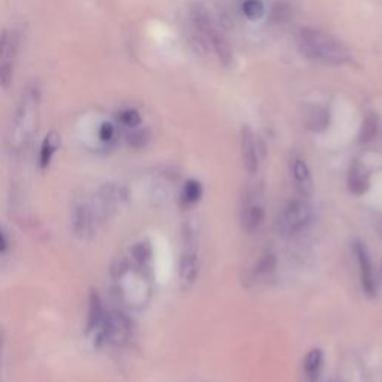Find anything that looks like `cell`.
Listing matches in <instances>:
<instances>
[{"label":"cell","instance_id":"6da1fadb","mask_svg":"<svg viewBox=\"0 0 382 382\" xmlns=\"http://www.w3.org/2000/svg\"><path fill=\"white\" fill-rule=\"evenodd\" d=\"M299 50L308 59L326 64H345L351 60L346 46L330 34L317 29H302L297 34Z\"/></svg>","mask_w":382,"mask_h":382},{"label":"cell","instance_id":"7a4b0ae2","mask_svg":"<svg viewBox=\"0 0 382 382\" xmlns=\"http://www.w3.org/2000/svg\"><path fill=\"white\" fill-rule=\"evenodd\" d=\"M190 18L193 26L202 34V38L212 45L218 59L224 64H228L231 62V55H233L231 54L230 43L226 39L223 32H219L217 22L210 14V11L206 9L205 5L194 2L190 6Z\"/></svg>","mask_w":382,"mask_h":382},{"label":"cell","instance_id":"3957f363","mask_svg":"<svg viewBox=\"0 0 382 382\" xmlns=\"http://www.w3.org/2000/svg\"><path fill=\"white\" fill-rule=\"evenodd\" d=\"M133 329V321L124 311L108 309L105 322L95 339V345L99 348L102 346L123 348L132 341Z\"/></svg>","mask_w":382,"mask_h":382},{"label":"cell","instance_id":"277c9868","mask_svg":"<svg viewBox=\"0 0 382 382\" xmlns=\"http://www.w3.org/2000/svg\"><path fill=\"white\" fill-rule=\"evenodd\" d=\"M312 215H314V211H312V205L308 198L300 196L285 203L280 219H278V226L284 235H297L308 227Z\"/></svg>","mask_w":382,"mask_h":382},{"label":"cell","instance_id":"5b68a950","mask_svg":"<svg viewBox=\"0 0 382 382\" xmlns=\"http://www.w3.org/2000/svg\"><path fill=\"white\" fill-rule=\"evenodd\" d=\"M124 199L125 190L121 185L117 184L102 185L99 191L96 193L95 199L88 202L97 227H100L103 223H107L108 219L112 218V215L118 210V206L123 203Z\"/></svg>","mask_w":382,"mask_h":382},{"label":"cell","instance_id":"8992f818","mask_svg":"<svg viewBox=\"0 0 382 382\" xmlns=\"http://www.w3.org/2000/svg\"><path fill=\"white\" fill-rule=\"evenodd\" d=\"M33 108H36L33 97L27 96L26 99H22L14 124L11 127L9 142L11 148H14V151H21L22 146H26L29 139L32 137L34 130V120H36V112H34Z\"/></svg>","mask_w":382,"mask_h":382},{"label":"cell","instance_id":"52a82bcc","mask_svg":"<svg viewBox=\"0 0 382 382\" xmlns=\"http://www.w3.org/2000/svg\"><path fill=\"white\" fill-rule=\"evenodd\" d=\"M97 224L93 217L88 202H75L71 210V231L79 240H88L96 233Z\"/></svg>","mask_w":382,"mask_h":382},{"label":"cell","instance_id":"ba28073f","mask_svg":"<svg viewBox=\"0 0 382 382\" xmlns=\"http://www.w3.org/2000/svg\"><path fill=\"white\" fill-rule=\"evenodd\" d=\"M353 252L354 257L358 266V275H360V282L362 288L367 297H375L376 290H378V284H376V275L372 260H370V256L367 252L366 245L360 240H355L353 245Z\"/></svg>","mask_w":382,"mask_h":382},{"label":"cell","instance_id":"9c48e42d","mask_svg":"<svg viewBox=\"0 0 382 382\" xmlns=\"http://www.w3.org/2000/svg\"><path fill=\"white\" fill-rule=\"evenodd\" d=\"M108 314V309L103 303V299L97 290H91L87 300V317H86V334L93 341L96 339L103 327Z\"/></svg>","mask_w":382,"mask_h":382},{"label":"cell","instance_id":"30bf717a","mask_svg":"<svg viewBox=\"0 0 382 382\" xmlns=\"http://www.w3.org/2000/svg\"><path fill=\"white\" fill-rule=\"evenodd\" d=\"M290 175L297 193L303 198H309L314 193V178L311 169L302 157H293L290 161Z\"/></svg>","mask_w":382,"mask_h":382},{"label":"cell","instance_id":"8fae6325","mask_svg":"<svg viewBox=\"0 0 382 382\" xmlns=\"http://www.w3.org/2000/svg\"><path fill=\"white\" fill-rule=\"evenodd\" d=\"M240 154H242V160H244L245 169L251 173V175L257 173L260 168V157H259L256 137H254V133L251 132L250 127H244V129H242Z\"/></svg>","mask_w":382,"mask_h":382},{"label":"cell","instance_id":"7c38bea8","mask_svg":"<svg viewBox=\"0 0 382 382\" xmlns=\"http://www.w3.org/2000/svg\"><path fill=\"white\" fill-rule=\"evenodd\" d=\"M199 256L198 251L189 248L182 252L179 260V280L185 285H193L199 276Z\"/></svg>","mask_w":382,"mask_h":382},{"label":"cell","instance_id":"4fadbf2b","mask_svg":"<svg viewBox=\"0 0 382 382\" xmlns=\"http://www.w3.org/2000/svg\"><path fill=\"white\" fill-rule=\"evenodd\" d=\"M62 144L60 135L57 133L55 130H51L48 135L43 137L42 145H41V151H39V168L42 170H46L54 160V156L59 151Z\"/></svg>","mask_w":382,"mask_h":382},{"label":"cell","instance_id":"5bb4252c","mask_svg":"<svg viewBox=\"0 0 382 382\" xmlns=\"http://www.w3.org/2000/svg\"><path fill=\"white\" fill-rule=\"evenodd\" d=\"M324 366V353L320 348H312L303 358V378L306 382H317Z\"/></svg>","mask_w":382,"mask_h":382},{"label":"cell","instance_id":"9a60e30c","mask_svg":"<svg viewBox=\"0 0 382 382\" xmlns=\"http://www.w3.org/2000/svg\"><path fill=\"white\" fill-rule=\"evenodd\" d=\"M263 221H264V210L261 205L248 203L244 206V210H242V214H240L242 228L248 231V233H254V231L260 228Z\"/></svg>","mask_w":382,"mask_h":382},{"label":"cell","instance_id":"2e32d148","mask_svg":"<svg viewBox=\"0 0 382 382\" xmlns=\"http://www.w3.org/2000/svg\"><path fill=\"white\" fill-rule=\"evenodd\" d=\"M348 187L350 191L355 196H362L364 194L369 187H370V179H369V173L362 165H353L348 173Z\"/></svg>","mask_w":382,"mask_h":382},{"label":"cell","instance_id":"e0dca14e","mask_svg":"<svg viewBox=\"0 0 382 382\" xmlns=\"http://www.w3.org/2000/svg\"><path fill=\"white\" fill-rule=\"evenodd\" d=\"M18 50L17 36L9 30L0 33V64H14Z\"/></svg>","mask_w":382,"mask_h":382},{"label":"cell","instance_id":"ac0fdd59","mask_svg":"<svg viewBox=\"0 0 382 382\" xmlns=\"http://www.w3.org/2000/svg\"><path fill=\"white\" fill-rule=\"evenodd\" d=\"M276 266H278V261L273 254H269V252L264 254V256H261V259L256 263V266H254L252 278L256 281L266 280V278H269L271 275L275 273Z\"/></svg>","mask_w":382,"mask_h":382},{"label":"cell","instance_id":"d6986e66","mask_svg":"<svg viewBox=\"0 0 382 382\" xmlns=\"http://www.w3.org/2000/svg\"><path fill=\"white\" fill-rule=\"evenodd\" d=\"M329 121H330V118H329L327 111L324 108H320V107L312 108L306 115V125L314 132L326 130L327 125H329Z\"/></svg>","mask_w":382,"mask_h":382},{"label":"cell","instance_id":"ffe728a7","mask_svg":"<svg viewBox=\"0 0 382 382\" xmlns=\"http://www.w3.org/2000/svg\"><path fill=\"white\" fill-rule=\"evenodd\" d=\"M202 194H203L202 184L196 179H189L182 189L181 199L185 205H194L202 199Z\"/></svg>","mask_w":382,"mask_h":382},{"label":"cell","instance_id":"44dd1931","mask_svg":"<svg viewBox=\"0 0 382 382\" xmlns=\"http://www.w3.org/2000/svg\"><path fill=\"white\" fill-rule=\"evenodd\" d=\"M378 118L375 114H367L364 120H363V124H362V129H360V142L362 144H369L372 142L374 139L378 135Z\"/></svg>","mask_w":382,"mask_h":382},{"label":"cell","instance_id":"7402d4cb","mask_svg":"<svg viewBox=\"0 0 382 382\" xmlns=\"http://www.w3.org/2000/svg\"><path fill=\"white\" fill-rule=\"evenodd\" d=\"M149 259H151V248L145 242H139V244L132 248V260L137 268L144 271L149 263Z\"/></svg>","mask_w":382,"mask_h":382},{"label":"cell","instance_id":"603a6c76","mask_svg":"<svg viewBox=\"0 0 382 382\" xmlns=\"http://www.w3.org/2000/svg\"><path fill=\"white\" fill-rule=\"evenodd\" d=\"M242 13L248 20H260L264 15V5L261 0H245L242 4Z\"/></svg>","mask_w":382,"mask_h":382},{"label":"cell","instance_id":"cb8c5ba5","mask_svg":"<svg viewBox=\"0 0 382 382\" xmlns=\"http://www.w3.org/2000/svg\"><path fill=\"white\" fill-rule=\"evenodd\" d=\"M97 136H99V141L102 144H107V145L112 144L115 141V136H117V129H115V125L112 123L105 121V123L100 124Z\"/></svg>","mask_w":382,"mask_h":382},{"label":"cell","instance_id":"d4e9b609","mask_svg":"<svg viewBox=\"0 0 382 382\" xmlns=\"http://www.w3.org/2000/svg\"><path fill=\"white\" fill-rule=\"evenodd\" d=\"M120 121L130 127V129H136V127L141 124V115H139V112L136 109H124L120 112Z\"/></svg>","mask_w":382,"mask_h":382},{"label":"cell","instance_id":"484cf974","mask_svg":"<svg viewBox=\"0 0 382 382\" xmlns=\"http://www.w3.org/2000/svg\"><path fill=\"white\" fill-rule=\"evenodd\" d=\"M149 141V133L148 130H133L127 136V142L129 145L135 146V148H141L145 146Z\"/></svg>","mask_w":382,"mask_h":382},{"label":"cell","instance_id":"4316f807","mask_svg":"<svg viewBox=\"0 0 382 382\" xmlns=\"http://www.w3.org/2000/svg\"><path fill=\"white\" fill-rule=\"evenodd\" d=\"M14 79V64H0V87L8 88Z\"/></svg>","mask_w":382,"mask_h":382},{"label":"cell","instance_id":"83f0119b","mask_svg":"<svg viewBox=\"0 0 382 382\" xmlns=\"http://www.w3.org/2000/svg\"><path fill=\"white\" fill-rule=\"evenodd\" d=\"M9 247H11V242H9L6 231L0 227V257L6 256L8 251H9Z\"/></svg>","mask_w":382,"mask_h":382},{"label":"cell","instance_id":"f1b7e54d","mask_svg":"<svg viewBox=\"0 0 382 382\" xmlns=\"http://www.w3.org/2000/svg\"><path fill=\"white\" fill-rule=\"evenodd\" d=\"M0 367H2V334H0Z\"/></svg>","mask_w":382,"mask_h":382}]
</instances>
